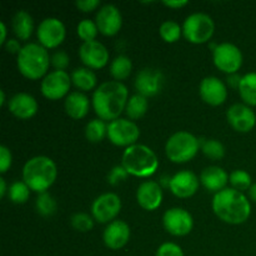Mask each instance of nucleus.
Instances as JSON below:
<instances>
[{"mask_svg":"<svg viewBox=\"0 0 256 256\" xmlns=\"http://www.w3.org/2000/svg\"><path fill=\"white\" fill-rule=\"evenodd\" d=\"M129 100V92L122 82L112 80L102 82L92 95V108L99 119L114 122L119 119Z\"/></svg>","mask_w":256,"mask_h":256,"instance_id":"1","label":"nucleus"},{"mask_svg":"<svg viewBox=\"0 0 256 256\" xmlns=\"http://www.w3.org/2000/svg\"><path fill=\"white\" fill-rule=\"evenodd\" d=\"M212 210L215 215L226 224L239 225L249 219L252 205L242 192L226 188L214 195Z\"/></svg>","mask_w":256,"mask_h":256,"instance_id":"2","label":"nucleus"},{"mask_svg":"<svg viewBox=\"0 0 256 256\" xmlns=\"http://www.w3.org/2000/svg\"><path fill=\"white\" fill-rule=\"evenodd\" d=\"M56 165L48 156H35L25 162L22 168V182L35 192H46L56 180Z\"/></svg>","mask_w":256,"mask_h":256,"instance_id":"3","label":"nucleus"},{"mask_svg":"<svg viewBox=\"0 0 256 256\" xmlns=\"http://www.w3.org/2000/svg\"><path fill=\"white\" fill-rule=\"evenodd\" d=\"M52 59L49 52L40 44L30 42L22 46L18 54L16 64L20 74L30 80H38L46 76L48 69L50 66Z\"/></svg>","mask_w":256,"mask_h":256,"instance_id":"4","label":"nucleus"},{"mask_svg":"<svg viewBox=\"0 0 256 256\" xmlns=\"http://www.w3.org/2000/svg\"><path fill=\"white\" fill-rule=\"evenodd\" d=\"M122 165L130 175L148 178L155 174L159 168V160L154 150L142 144L126 148L122 158Z\"/></svg>","mask_w":256,"mask_h":256,"instance_id":"5","label":"nucleus"},{"mask_svg":"<svg viewBox=\"0 0 256 256\" xmlns=\"http://www.w3.org/2000/svg\"><path fill=\"white\" fill-rule=\"evenodd\" d=\"M200 148V140L188 132H178L169 138L165 145L166 156L176 164L188 162L195 158Z\"/></svg>","mask_w":256,"mask_h":256,"instance_id":"6","label":"nucleus"},{"mask_svg":"<svg viewBox=\"0 0 256 256\" xmlns=\"http://www.w3.org/2000/svg\"><path fill=\"white\" fill-rule=\"evenodd\" d=\"M215 24L212 18L204 12L189 15L182 24V35L192 44H204L212 39Z\"/></svg>","mask_w":256,"mask_h":256,"instance_id":"7","label":"nucleus"},{"mask_svg":"<svg viewBox=\"0 0 256 256\" xmlns=\"http://www.w3.org/2000/svg\"><path fill=\"white\" fill-rule=\"evenodd\" d=\"M140 129L134 122L128 119H116L108 124V139L116 146H132L136 144Z\"/></svg>","mask_w":256,"mask_h":256,"instance_id":"8","label":"nucleus"},{"mask_svg":"<svg viewBox=\"0 0 256 256\" xmlns=\"http://www.w3.org/2000/svg\"><path fill=\"white\" fill-rule=\"evenodd\" d=\"M215 66L226 74H236L242 65V54L239 48L230 42L216 45L212 52Z\"/></svg>","mask_w":256,"mask_h":256,"instance_id":"9","label":"nucleus"},{"mask_svg":"<svg viewBox=\"0 0 256 256\" xmlns=\"http://www.w3.org/2000/svg\"><path fill=\"white\" fill-rule=\"evenodd\" d=\"M122 210V200L114 192H105L94 200L92 205V215L100 224L114 222Z\"/></svg>","mask_w":256,"mask_h":256,"instance_id":"10","label":"nucleus"},{"mask_svg":"<svg viewBox=\"0 0 256 256\" xmlns=\"http://www.w3.org/2000/svg\"><path fill=\"white\" fill-rule=\"evenodd\" d=\"M66 30L62 20L56 18H46L39 24L36 29V36L40 45L45 49L58 48L65 39Z\"/></svg>","mask_w":256,"mask_h":256,"instance_id":"11","label":"nucleus"},{"mask_svg":"<svg viewBox=\"0 0 256 256\" xmlns=\"http://www.w3.org/2000/svg\"><path fill=\"white\" fill-rule=\"evenodd\" d=\"M72 76L64 70H54L42 82V94L49 100H59L69 95Z\"/></svg>","mask_w":256,"mask_h":256,"instance_id":"12","label":"nucleus"},{"mask_svg":"<svg viewBox=\"0 0 256 256\" xmlns=\"http://www.w3.org/2000/svg\"><path fill=\"white\" fill-rule=\"evenodd\" d=\"M165 230L174 236H185L194 226V220L189 212L182 208H172L165 212L162 216Z\"/></svg>","mask_w":256,"mask_h":256,"instance_id":"13","label":"nucleus"},{"mask_svg":"<svg viewBox=\"0 0 256 256\" xmlns=\"http://www.w3.org/2000/svg\"><path fill=\"white\" fill-rule=\"evenodd\" d=\"M162 82H164V76H162V72L145 68V69L140 70L135 78V89H136L138 94L145 98H152L159 94L162 86Z\"/></svg>","mask_w":256,"mask_h":256,"instance_id":"14","label":"nucleus"},{"mask_svg":"<svg viewBox=\"0 0 256 256\" xmlns=\"http://www.w3.org/2000/svg\"><path fill=\"white\" fill-rule=\"evenodd\" d=\"M96 26L105 36H114L120 32L122 25V18L120 10L115 5L108 4L100 8L96 14Z\"/></svg>","mask_w":256,"mask_h":256,"instance_id":"15","label":"nucleus"},{"mask_svg":"<svg viewBox=\"0 0 256 256\" xmlns=\"http://www.w3.org/2000/svg\"><path fill=\"white\" fill-rule=\"evenodd\" d=\"M200 179L190 170H182L170 178L169 189L172 194L180 199L192 196L199 189Z\"/></svg>","mask_w":256,"mask_h":256,"instance_id":"16","label":"nucleus"},{"mask_svg":"<svg viewBox=\"0 0 256 256\" xmlns=\"http://www.w3.org/2000/svg\"><path fill=\"white\" fill-rule=\"evenodd\" d=\"M79 56L89 69H102L109 62V52L102 42H82L79 48Z\"/></svg>","mask_w":256,"mask_h":256,"instance_id":"17","label":"nucleus"},{"mask_svg":"<svg viewBox=\"0 0 256 256\" xmlns=\"http://www.w3.org/2000/svg\"><path fill=\"white\" fill-rule=\"evenodd\" d=\"M230 126L239 132H249L256 124V115L252 108L245 104H234L226 112Z\"/></svg>","mask_w":256,"mask_h":256,"instance_id":"18","label":"nucleus"},{"mask_svg":"<svg viewBox=\"0 0 256 256\" xmlns=\"http://www.w3.org/2000/svg\"><path fill=\"white\" fill-rule=\"evenodd\" d=\"M199 92L202 99L212 106L224 104L228 98V89L224 82L216 76H208L200 82Z\"/></svg>","mask_w":256,"mask_h":256,"instance_id":"19","label":"nucleus"},{"mask_svg":"<svg viewBox=\"0 0 256 256\" xmlns=\"http://www.w3.org/2000/svg\"><path fill=\"white\" fill-rule=\"evenodd\" d=\"M130 239V228L122 220H114L104 230L102 240L112 250H119L128 244Z\"/></svg>","mask_w":256,"mask_h":256,"instance_id":"20","label":"nucleus"},{"mask_svg":"<svg viewBox=\"0 0 256 256\" xmlns=\"http://www.w3.org/2000/svg\"><path fill=\"white\" fill-rule=\"evenodd\" d=\"M136 200L144 210H156L162 202V190L160 184L156 182H144L140 184L136 192Z\"/></svg>","mask_w":256,"mask_h":256,"instance_id":"21","label":"nucleus"},{"mask_svg":"<svg viewBox=\"0 0 256 256\" xmlns=\"http://www.w3.org/2000/svg\"><path fill=\"white\" fill-rule=\"evenodd\" d=\"M10 112L18 119L26 120L34 116L38 112V102L30 94L19 92L15 94L8 102Z\"/></svg>","mask_w":256,"mask_h":256,"instance_id":"22","label":"nucleus"},{"mask_svg":"<svg viewBox=\"0 0 256 256\" xmlns=\"http://www.w3.org/2000/svg\"><path fill=\"white\" fill-rule=\"evenodd\" d=\"M200 182L208 192L218 194L226 189L225 186L229 182V175L220 166H208L200 174Z\"/></svg>","mask_w":256,"mask_h":256,"instance_id":"23","label":"nucleus"},{"mask_svg":"<svg viewBox=\"0 0 256 256\" xmlns=\"http://www.w3.org/2000/svg\"><path fill=\"white\" fill-rule=\"evenodd\" d=\"M65 112L70 118L80 120L88 115L90 110V100L80 92H72L65 99Z\"/></svg>","mask_w":256,"mask_h":256,"instance_id":"24","label":"nucleus"},{"mask_svg":"<svg viewBox=\"0 0 256 256\" xmlns=\"http://www.w3.org/2000/svg\"><path fill=\"white\" fill-rule=\"evenodd\" d=\"M12 30L18 39L28 40L34 30V22L32 15L25 10H20L12 18Z\"/></svg>","mask_w":256,"mask_h":256,"instance_id":"25","label":"nucleus"},{"mask_svg":"<svg viewBox=\"0 0 256 256\" xmlns=\"http://www.w3.org/2000/svg\"><path fill=\"white\" fill-rule=\"evenodd\" d=\"M72 82L82 92H90L96 86V75L89 68H78L72 74Z\"/></svg>","mask_w":256,"mask_h":256,"instance_id":"26","label":"nucleus"},{"mask_svg":"<svg viewBox=\"0 0 256 256\" xmlns=\"http://www.w3.org/2000/svg\"><path fill=\"white\" fill-rule=\"evenodd\" d=\"M238 90L245 105L256 106V72H249L242 76Z\"/></svg>","mask_w":256,"mask_h":256,"instance_id":"27","label":"nucleus"},{"mask_svg":"<svg viewBox=\"0 0 256 256\" xmlns=\"http://www.w3.org/2000/svg\"><path fill=\"white\" fill-rule=\"evenodd\" d=\"M148 108H149L148 98L142 96V95L140 94H135L128 100L125 112H126V115L132 120H138L146 114Z\"/></svg>","mask_w":256,"mask_h":256,"instance_id":"28","label":"nucleus"},{"mask_svg":"<svg viewBox=\"0 0 256 256\" xmlns=\"http://www.w3.org/2000/svg\"><path fill=\"white\" fill-rule=\"evenodd\" d=\"M132 60L125 55H119L115 58L110 64V74L116 82H122V80L128 79L132 74Z\"/></svg>","mask_w":256,"mask_h":256,"instance_id":"29","label":"nucleus"},{"mask_svg":"<svg viewBox=\"0 0 256 256\" xmlns=\"http://www.w3.org/2000/svg\"><path fill=\"white\" fill-rule=\"evenodd\" d=\"M85 136L90 142H100L108 136V125L104 120L94 119L88 122L85 128Z\"/></svg>","mask_w":256,"mask_h":256,"instance_id":"30","label":"nucleus"},{"mask_svg":"<svg viewBox=\"0 0 256 256\" xmlns=\"http://www.w3.org/2000/svg\"><path fill=\"white\" fill-rule=\"evenodd\" d=\"M35 206H36L38 212L42 216H52V215L56 212L58 205L52 195L48 194V192H42V194H39V196L36 198Z\"/></svg>","mask_w":256,"mask_h":256,"instance_id":"31","label":"nucleus"},{"mask_svg":"<svg viewBox=\"0 0 256 256\" xmlns=\"http://www.w3.org/2000/svg\"><path fill=\"white\" fill-rule=\"evenodd\" d=\"M182 34V28L176 22L168 20L160 26V36L166 42H175L180 39Z\"/></svg>","mask_w":256,"mask_h":256,"instance_id":"32","label":"nucleus"},{"mask_svg":"<svg viewBox=\"0 0 256 256\" xmlns=\"http://www.w3.org/2000/svg\"><path fill=\"white\" fill-rule=\"evenodd\" d=\"M30 196V188L24 182H15L9 188V199L15 204H24Z\"/></svg>","mask_w":256,"mask_h":256,"instance_id":"33","label":"nucleus"},{"mask_svg":"<svg viewBox=\"0 0 256 256\" xmlns=\"http://www.w3.org/2000/svg\"><path fill=\"white\" fill-rule=\"evenodd\" d=\"M202 145V150L204 152L205 156H208L212 160H220L224 158L225 155V148L220 142L215 139L205 140V142H200Z\"/></svg>","mask_w":256,"mask_h":256,"instance_id":"34","label":"nucleus"},{"mask_svg":"<svg viewBox=\"0 0 256 256\" xmlns=\"http://www.w3.org/2000/svg\"><path fill=\"white\" fill-rule=\"evenodd\" d=\"M76 32L82 42H94L98 32H99V29L96 26V22L90 19H84L78 24Z\"/></svg>","mask_w":256,"mask_h":256,"instance_id":"35","label":"nucleus"},{"mask_svg":"<svg viewBox=\"0 0 256 256\" xmlns=\"http://www.w3.org/2000/svg\"><path fill=\"white\" fill-rule=\"evenodd\" d=\"M229 182L232 184V189L238 190V192H244V190H249L252 186V176L245 170H234L230 174Z\"/></svg>","mask_w":256,"mask_h":256,"instance_id":"36","label":"nucleus"},{"mask_svg":"<svg viewBox=\"0 0 256 256\" xmlns=\"http://www.w3.org/2000/svg\"><path fill=\"white\" fill-rule=\"evenodd\" d=\"M72 226L74 228L76 232H90L94 226V218L90 216V215L85 214V212H76L72 216Z\"/></svg>","mask_w":256,"mask_h":256,"instance_id":"37","label":"nucleus"},{"mask_svg":"<svg viewBox=\"0 0 256 256\" xmlns=\"http://www.w3.org/2000/svg\"><path fill=\"white\" fill-rule=\"evenodd\" d=\"M156 256H184L182 249L174 242H164L159 246Z\"/></svg>","mask_w":256,"mask_h":256,"instance_id":"38","label":"nucleus"},{"mask_svg":"<svg viewBox=\"0 0 256 256\" xmlns=\"http://www.w3.org/2000/svg\"><path fill=\"white\" fill-rule=\"evenodd\" d=\"M128 175H129V172L124 169V166L122 165H118V166L112 168L110 170L109 175H108V182H109L110 185H118L119 182L126 180Z\"/></svg>","mask_w":256,"mask_h":256,"instance_id":"39","label":"nucleus"},{"mask_svg":"<svg viewBox=\"0 0 256 256\" xmlns=\"http://www.w3.org/2000/svg\"><path fill=\"white\" fill-rule=\"evenodd\" d=\"M70 59L68 56V54L65 52H56L52 54V65L55 68L56 70H64L69 66Z\"/></svg>","mask_w":256,"mask_h":256,"instance_id":"40","label":"nucleus"},{"mask_svg":"<svg viewBox=\"0 0 256 256\" xmlns=\"http://www.w3.org/2000/svg\"><path fill=\"white\" fill-rule=\"evenodd\" d=\"M12 156L10 150L6 146H4V145H2L0 146V172L2 174L8 172V169L12 166Z\"/></svg>","mask_w":256,"mask_h":256,"instance_id":"41","label":"nucleus"},{"mask_svg":"<svg viewBox=\"0 0 256 256\" xmlns=\"http://www.w3.org/2000/svg\"><path fill=\"white\" fill-rule=\"evenodd\" d=\"M75 5H76L78 9L82 10V12H90L99 6L100 2L99 0H79V2H76Z\"/></svg>","mask_w":256,"mask_h":256,"instance_id":"42","label":"nucleus"},{"mask_svg":"<svg viewBox=\"0 0 256 256\" xmlns=\"http://www.w3.org/2000/svg\"><path fill=\"white\" fill-rule=\"evenodd\" d=\"M4 45H5V49H6V52H12V54H19L20 50L22 49V46H20L19 40H15V39L6 40V42H5Z\"/></svg>","mask_w":256,"mask_h":256,"instance_id":"43","label":"nucleus"},{"mask_svg":"<svg viewBox=\"0 0 256 256\" xmlns=\"http://www.w3.org/2000/svg\"><path fill=\"white\" fill-rule=\"evenodd\" d=\"M162 4H164L165 6L170 8V9H180V8L189 4V2H188L186 0H178V2H164Z\"/></svg>","mask_w":256,"mask_h":256,"instance_id":"44","label":"nucleus"},{"mask_svg":"<svg viewBox=\"0 0 256 256\" xmlns=\"http://www.w3.org/2000/svg\"><path fill=\"white\" fill-rule=\"evenodd\" d=\"M240 82H242V78L238 74H230L229 76H228V84L232 88H235V89H239Z\"/></svg>","mask_w":256,"mask_h":256,"instance_id":"45","label":"nucleus"},{"mask_svg":"<svg viewBox=\"0 0 256 256\" xmlns=\"http://www.w3.org/2000/svg\"><path fill=\"white\" fill-rule=\"evenodd\" d=\"M0 32H2L0 44H5L6 42V26H5L4 22H0Z\"/></svg>","mask_w":256,"mask_h":256,"instance_id":"46","label":"nucleus"},{"mask_svg":"<svg viewBox=\"0 0 256 256\" xmlns=\"http://www.w3.org/2000/svg\"><path fill=\"white\" fill-rule=\"evenodd\" d=\"M6 194V182L4 178H0V198H4Z\"/></svg>","mask_w":256,"mask_h":256,"instance_id":"47","label":"nucleus"},{"mask_svg":"<svg viewBox=\"0 0 256 256\" xmlns=\"http://www.w3.org/2000/svg\"><path fill=\"white\" fill-rule=\"evenodd\" d=\"M248 192H249V198L252 200V202H256V182L255 184H252V186H250V189L248 190Z\"/></svg>","mask_w":256,"mask_h":256,"instance_id":"48","label":"nucleus"},{"mask_svg":"<svg viewBox=\"0 0 256 256\" xmlns=\"http://www.w3.org/2000/svg\"><path fill=\"white\" fill-rule=\"evenodd\" d=\"M5 102V92L4 90H0V105H4Z\"/></svg>","mask_w":256,"mask_h":256,"instance_id":"49","label":"nucleus"}]
</instances>
